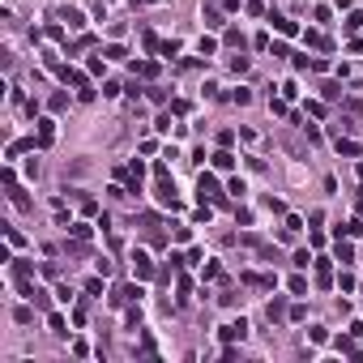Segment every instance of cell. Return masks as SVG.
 <instances>
[{
	"mask_svg": "<svg viewBox=\"0 0 363 363\" xmlns=\"http://www.w3.org/2000/svg\"><path fill=\"white\" fill-rule=\"evenodd\" d=\"M244 333H248V321H244V316L231 321V325H222V342H235V337L244 342Z\"/></svg>",
	"mask_w": 363,
	"mask_h": 363,
	"instance_id": "6da1fadb",
	"label": "cell"
},
{
	"mask_svg": "<svg viewBox=\"0 0 363 363\" xmlns=\"http://www.w3.org/2000/svg\"><path fill=\"white\" fill-rule=\"evenodd\" d=\"M269 21H274V30H278V34H286V39H295V34H299V26H295L290 17H282V13H274Z\"/></svg>",
	"mask_w": 363,
	"mask_h": 363,
	"instance_id": "7a4b0ae2",
	"label": "cell"
},
{
	"mask_svg": "<svg viewBox=\"0 0 363 363\" xmlns=\"http://www.w3.org/2000/svg\"><path fill=\"white\" fill-rule=\"evenodd\" d=\"M132 269H137V278H150L154 274V261L145 257V252H132Z\"/></svg>",
	"mask_w": 363,
	"mask_h": 363,
	"instance_id": "3957f363",
	"label": "cell"
},
{
	"mask_svg": "<svg viewBox=\"0 0 363 363\" xmlns=\"http://www.w3.org/2000/svg\"><path fill=\"white\" fill-rule=\"evenodd\" d=\"M56 137V120H39V150H47Z\"/></svg>",
	"mask_w": 363,
	"mask_h": 363,
	"instance_id": "277c9868",
	"label": "cell"
},
{
	"mask_svg": "<svg viewBox=\"0 0 363 363\" xmlns=\"http://www.w3.org/2000/svg\"><path fill=\"white\" fill-rule=\"evenodd\" d=\"M197 197H201V205L210 201V197H218V184H214V175H201V184H197Z\"/></svg>",
	"mask_w": 363,
	"mask_h": 363,
	"instance_id": "5b68a950",
	"label": "cell"
},
{
	"mask_svg": "<svg viewBox=\"0 0 363 363\" xmlns=\"http://www.w3.org/2000/svg\"><path fill=\"white\" fill-rule=\"evenodd\" d=\"M214 167H218V171H231V167H235V154L231 150H218L214 154Z\"/></svg>",
	"mask_w": 363,
	"mask_h": 363,
	"instance_id": "8992f818",
	"label": "cell"
},
{
	"mask_svg": "<svg viewBox=\"0 0 363 363\" xmlns=\"http://www.w3.org/2000/svg\"><path fill=\"white\" fill-rule=\"evenodd\" d=\"M60 21H69L73 30H81V26H86V17H81V9H64V13H60Z\"/></svg>",
	"mask_w": 363,
	"mask_h": 363,
	"instance_id": "52a82bcc",
	"label": "cell"
},
{
	"mask_svg": "<svg viewBox=\"0 0 363 363\" xmlns=\"http://www.w3.org/2000/svg\"><path fill=\"white\" fill-rule=\"evenodd\" d=\"M359 150H363L359 141H350V137H337V154H346V158H355Z\"/></svg>",
	"mask_w": 363,
	"mask_h": 363,
	"instance_id": "ba28073f",
	"label": "cell"
},
{
	"mask_svg": "<svg viewBox=\"0 0 363 363\" xmlns=\"http://www.w3.org/2000/svg\"><path fill=\"white\" fill-rule=\"evenodd\" d=\"M69 235H73V239H81V244H86V239L94 235V226H86V222H69Z\"/></svg>",
	"mask_w": 363,
	"mask_h": 363,
	"instance_id": "9c48e42d",
	"label": "cell"
},
{
	"mask_svg": "<svg viewBox=\"0 0 363 363\" xmlns=\"http://www.w3.org/2000/svg\"><path fill=\"white\" fill-rule=\"evenodd\" d=\"M337 261H342V265H350V261H355V248H350V244H342V239H337Z\"/></svg>",
	"mask_w": 363,
	"mask_h": 363,
	"instance_id": "30bf717a",
	"label": "cell"
},
{
	"mask_svg": "<svg viewBox=\"0 0 363 363\" xmlns=\"http://www.w3.org/2000/svg\"><path fill=\"white\" fill-rule=\"evenodd\" d=\"M205 26H222V13H218L214 5H205Z\"/></svg>",
	"mask_w": 363,
	"mask_h": 363,
	"instance_id": "8fae6325",
	"label": "cell"
},
{
	"mask_svg": "<svg viewBox=\"0 0 363 363\" xmlns=\"http://www.w3.org/2000/svg\"><path fill=\"white\" fill-rule=\"evenodd\" d=\"M47 325H52V333H69V329H64V316H60V312H52V316H47Z\"/></svg>",
	"mask_w": 363,
	"mask_h": 363,
	"instance_id": "7c38bea8",
	"label": "cell"
},
{
	"mask_svg": "<svg viewBox=\"0 0 363 363\" xmlns=\"http://www.w3.org/2000/svg\"><path fill=\"white\" fill-rule=\"evenodd\" d=\"M137 73H141V77H158V64H154V60H145V64H137Z\"/></svg>",
	"mask_w": 363,
	"mask_h": 363,
	"instance_id": "4fadbf2b",
	"label": "cell"
},
{
	"mask_svg": "<svg viewBox=\"0 0 363 363\" xmlns=\"http://www.w3.org/2000/svg\"><path fill=\"white\" fill-rule=\"evenodd\" d=\"M286 316H290V321H304V316H308V308H304V304H290V308H286Z\"/></svg>",
	"mask_w": 363,
	"mask_h": 363,
	"instance_id": "5bb4252c",
	"label": "cell"
},
{
	"mask_svg": "<svg viewBox=\"0 0 363 363\" xmlns=\"http://www.w3.org/2000/svg\"><path fill=\"white\" fill-rule=\"evenodd\" d=\"M197 52H201V56H214V52H218V43H214V39H201V43H197Z\"/></svg>",
	"mask_w": 363,
	"mask_h": 363,
	"instance_id": "9a60e30c",
	"label": "cell"
},
{
	"mask_svg": "<svg viewBox=\"0 0 363 363\" xmlns=\"http://www.w3.org/2000/svg\"><path fill=\"white\" fill-rule=\"evenodd\" d=\"M359 26H363V13H350V17H346V34H355Z\"/></svg>",
	"mask_w": 363,
	"mask_h": 363,
	"instance_id": "2e32d148",
	"label": "cell"
},
{
	"mask_svg": "<svg viewBox=\"0 0 363 363\" xmlns=\"http://www.w3.org/2000/svg\"><path fill=\"white\" fill-rule=\"evenodd\" d=\"M103 56H107V60H124V47H120V43H111V47H107Z\"/></svg>",
	"mask_w": 363,
	"mask_h": 363,
	"instance_id": "e0dca14e",
	"label": "cell"
},
{
	"mask_svg": "<svg viewBox=\"0 0 363 363\" xmlns=\"http://www.w3.org/2000/svg\"><path fill=\"white\" fill-rule=\"evenodd\" d=\"M295 265H299V269H308V265H312V252H308V248L295 252Z\"/></svg>",
	"mask_w": 363,
	"mask_h": 363,
	"instance_id": "ac0fdd59",
	"label": "cell"
},
{
	"mask_svg": "<svg viewBox=\"0 0 363 363\" xmlns=\"http://www.w3.org/2000/svg\"><path fill=\"white\" fill-rule=\"evenodd\" d=\"M278 316H286V308H282V299H274V304H269V321H278Z\"/></svg>",
	"mask_w": 363,
	"mask_h": 363,
	"instance_id": "d6986e66",
	"label": "cell"
},
{
	"mask_svg": "<svg viewBox=\"0 0 363 363\" xmlns=\"http://www.w3.org/2000/svg\"><path fill=\"white\" fill-rule=\"evenodd\" d=\"M304 39H308L312 47H325V34H321V30H308V34H304Z\"/></svg>",
	"mask_w": 363,
	"mask_h": 363,
	"instance_id": "ffe728a7",
	"label": "cell"
},
{
	"mask_svg": "<svg viewBox=\"0 0 363 363\" xmlns=\"http://www.w3.org/2000/svg\"><path fill=\"white\" fill-rule=\"evenodd\" d=\"M158 52H163V56H167V60H171V56H175V52H179V43H175V39H171V43H158Z\"/></svg>",
	"mask_w": 363,
	"mask_h": 363,
	"instance_id": "44dd1931",
	"label": "cell"
},
{
	"mask_svg": "<svg viewBox=\"0 0 363 363\" xmlns=\"http://www.w3.org/2000/svg\"><path fill=\"white\" fill-rule=\"evenodd\" d=\"M222 5H226V9H231V13H235V9H239V0H222Z\"/></svg>",
	"mask_w": 363,
	"mask_h": 363,
	"instance_id": "7402d4cb",
	"label": "cell"
},
{
	"mask_svg": "<svg viewBox=\"0 0 363 363\" xmlns=\"http://www.w3.org/2000/svg\"><path fill=\"white\" fill-rule=\"evenodd\" d=\"M350 52H363V39H355V43H350Z\"/></svg>",
	"mask_w": 363,
	"mask_h": 363,
	"instance_id": "603a6c76",
	"label": "cell"
}]
</instances>
